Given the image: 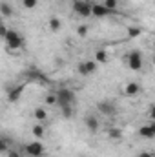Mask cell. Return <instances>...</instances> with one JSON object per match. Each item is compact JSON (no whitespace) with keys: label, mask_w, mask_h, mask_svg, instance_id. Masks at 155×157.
<instances>
[{"label":"cell","mask_w":155,"mask_h":157,"mask_svg":"<svg viewBox=\"0 0 155 157\" xmlns=\"http://www.w3.org/2000/svg\"><path fill=\"white\" fill-rule=\"evenodd\" d=\"M55 93H57V106H59L60 113L66 119L73 117V110H75V104H77L75 91L70 90V88H59Z\"/></svg>","instance_id":"6da1fadb"},{"label":"cell","mask_w":155,"mask_h":157,"mask_svg":"<svg viewBox=\"0 0 155 157\" xmlns=\"http://www.w3.org/2000/svg\"><path fill=\"white\" fill-rule=\"evenodd\" d=\"M93 4L95 2H89V0H73V11L82 18L93 17Z\"/></svg>","instance_id":"7a4b0ae2"},{"label":"cell","mask_w":155,"mask_h":157,"mask_svg":"<svg viewBox=\"0 0 155 157\" xmlns=\"http://www.w3.org/2000/svg\"><path fill=\"white\" fill-rule=\"evenodd\" d=\"M126 62H128V68H130L131 71H139V70L142 68V64H144L142 53H141V51H131V53L126 57Z\"/></svg>","instance_id":"3957f363"},{"label":"cell","mask_w":155,"mask_h":157,"mask_svg":"<svg viewBox=\"0 0 155 157\" xmlns=\"http://www.w3.org/2000/svg\"><path fill=\"white\" fill-rule=\"evenodd\" d=\"M26 154L29 157H44V154H46V146L40 143L39 139L37 141H31L28 146H26Z\"/></svg>","instance_id":"277c9868"},{"label":"cell","mask_w":155,"mask_h":157,"mask_svg":"<svg viewBox=\"0 0 155 157\" xmlns=\"http://www.w3.org/2000/svg\"><path fill=\"white\" fill-rule=\"evenodd\" d=\"M6 44H7L9 49H20V48L24 46V40H22V37H20V33L9 31L7 37H6Z\"/></svg>","instance_id":"5b68a950"},{"label":"cell","mask_w":155,"mask_h":157,"mask_svg":"<svg viewBox=\"0 0 155 157\" xmlns=\"http://www.w3.org/2000/svg\"><path fill=\"white\" fill-rule=\"evenodd\" d=\"M97 62L95 60H82L80 64H78V73L80 75H84V77H89V75H93L95 71H97Z\"/></svg>","instance_id":"8992f818"},{"label":"cell","mask_w":155,"mask_h":157,"mask_svg":"<svg viewBox=\"0 0 155 157\" xmlns=\"http://www.w3.org/2000/svg\"><path fill=\"white\" fill-rule=\"evenodd\" d=\"M97 110L102 115H108V117H112V115L117 113V106H115V102H112V101H100L97 104Z\"/></svg>","instance_id":"52a82bcc"},{"label":"cell","mask_w":155,"mask_h":157,"mask_svg":"<svg viewBox=\"0 0 155 157\" xmlns=\"http://www.w3.org/2000/svg\"><path fill=\"white\" fill-rule=\"evenodd\" d=\"M139 135L142 139H155V121L152 122H146L139 128Z\"/></svg>","instance_id":"ba28073f"},{"label":"cell","mask_w":155,"mask_h":157,"mask_svg":"<svg viewBox=\"0 0 155 157\" xmlns=\"http://www.w3.org/2000/svg\"><path fill=\"white\" fill-rule=\"evenodd\" d=\"M84 126L88 128V132L97 133L99 128H100V122H99V119L95 117V115H86V117H84Z\"/></svg>","instance_id":"9c48e42d"},{"label":"cell","mask_w":155,"mask_h":157,"mask_svg":"<svg viewBox=\"0 0 155 157\" xmlns=\"http://www.w3.org/2000/svg\"><path fill=\"white\" fill-rule=\"evenodd\" d=\"M110 13H113V11H110L104 4H93V17H95V18H104V17H108Z\"/></svg>","instance_id":"30bf717a"},{"label":"cell","mask_w":155,"mask_h":157,"mask_svg":"<svg viewBox=\"0 0 155 157\" xmlns=\"http://www.w3.org/2000/svg\"><path fill=\"white\" fill-rule=\"evenodd\" d=\"M141 93V86L137 82H128L126 88H124V95L126 97H137Z\"/></svg>","instance_id":"8fae6325"},{"label":"cell","mask_w":155,"mask_h":157,"mask_svg":"<svg viewBox=\"0 0 155 157\" xmlns=\"http://www.w3.org/2000/svg\"><path fill=\"white\" fill-rule=\"evenodd\" d=\"M33 117L37 119V122H46L47 121V110L44 108V106H37L35 108V112H33Z\"/></svg>","instance_id":"7c38bea8"},{"label":"cell","mask_w":155,"mask_h":157,"mask_svg":"<svg viewBox=\"0 0 155 157\" xmlns=\"http://www.w3.org/2000/svg\"><path fill=\"white\" fill-rule=\"evenodd\" d=\"M22 91H24V84H18L17 88H13V90L9 91V95H7V99H9L11 102H17V101L20 99V95H22Z\"/></svg>","instance_id":"4fadbf2b"},{"label":"cell","mask_w":155,"mask_h":157,"mask_svg":"<svg viewBox=\"0 0 155 157\" xmlns=\"http://www.w3.org/2000/svg\"><path fill=\"white\" fill-rule=\"evenodd\" d=\"M110 57H108V51L106 49H97L95 51V62L97 64H108Z\"/></svg>","instance_id":"5bb4252c"},{"label":"cell","mask_w":155,"mask_h":157,"mask_svg":"<svg viewBox=\"0 0 155 157\" xmlns=\"http://www.w3.org/2000/svg\"><path fill=\"white\" fill-rule=\"evenodd\" d=\"M31 133H33V137H37V139H42L44 135H46V130H44V124L42 122H37L33 128H31Z\"/></svg>","instance_id":"9a60e30c"},{"label":"cell","mask_w":155,"mask_h":157,"mask_svg":"<svg viewBox=\"0 0 155 157\" xmlns=\"http://www.w3.org/2000/svg\"><path fill=\"white\" fill-rule=\"evenodd\" d=\"M0 13H2L4 18H7V17L13 15V9H11V6H9L7 2H2V4H0Z\"/></svg>","instance_id":"2e32d148"},{"label":"cell","mask_w":155,"mask_h":157,"mask_svg":"<svg viewBox=\"0 0 155 157\" xmlns=\"http://www.w3.org/2000/svg\"><path fill=\"white\" fill-rule=\"evenodd\" d=\"M60 28H62V22L57 17H51L49 18V29L51 31H60Z\"/></svg>","instance_id":"e0dca14e"},{"label":"cell","mask_w":155,"mask_h":157,"mask_svg":"<svg viewBox=\"0 0 155 157\" xmlns=\"http://www.w3.org/2000/svg\"><path fill=\"white\" fill-rule=\"evenodd\" d=\"M108 135H110V139L119 141V139H122V130H119V128H112V130L108 132Z\"/></svg>","instance_id":"ac0fdd59"},{"label":"cell","mask_w":155,"mask_h":157,"mask_svg":"<svg viewBox=\"0 0 155 157\" xmlns=\"http://www.w3.org/2000/svg\"><path fill=\"white\" fill-rule=\"evenodd\" d=\"M102 4H104L110 11H115L117 7H119V0H104Z\"/></svg>","instance_id":"d6986e66"},{"label":"cell","mask_w":155,"mask_h":157,"mask_svg":"<svg viewBox=\"0 0 155 157\" xmlns=\"http://www.w3.org/2000/svg\"><path fill=\"white\" fill-rule=\"evenodd\" d=\"M141 33H142V29H141V28H131V26L128 28V35H130L131 39H135V37H139Z\"/></svg>","instance_id":"ffe728a7"},{"label":"cell","mask_w":155,"mask_h":157,"mask_svg":"<svg viewBox=\"0 0 155 157\" xmlns=\"http://www.w3.org/2000/svg\"><path fill=\"white\" fill-rule=\"evenodd\" d=\"M46 104H47V106L57 104V93H49V95L46 97Z\"/></svg>","instance_id":"44dd1931"},{"label":"cell","mask_w":155,"mask_h":157,"mask_svg":"<svg viewBox=\"0 0 155 157\" xmlns=\"http://www.w3.org/2000/svg\"><path fill=\"white\" fill-rule=\"evenodd\" d=\"M88 31H89V28H88L86 24H82V26H78L77 35H78V37H86V35H88Z\"/></svg>","instance_id":"7402d4cb"},{"label":"cell","mask_w":155,"mask_h":157,"mask_svg":"<svg viewBox=\"0 0 155 157\" xmlns=\"http://www.w3.org/2000/svg\"><path fill=\"white\" fill-rule=\"evenodd\" d=\"M22 6H24L26 9H33V7L37 6V0H22Z\"/></svg>","instance_id":"603a6c76"},{"label":"cell","mask_w":155,"mask_h":157,"mask_svg":"<svg viewBox=\"0 0 155 157\" xmlns=\"http://www.w3.org/2000/svg\"><path fill=\"white\" fill-rule=\"evenodd\" d=\"M0 152H4V154H7V152H9V148H7V141H6V139H2V141H0Z\"/></svg>","instance_id":"cb8c5ba5"},{"label":"cell","mask_w":155,"mask_h":157,"mask_svg":"<svg viewBox=\"0 0 155 157\" xmlns=\"http://www.w3.org/2000/svg\"><path fill=\"white\" fill-rule=\"evenodd\" d=\"M137 157H155L153 152H150V150H142V152H139V155Z\"/></svg>","instance_id":"d4e9b609"},{"label":"cell","mask_w":155,"mask_h":157,"mask_svg":"<svg viewBox=\"0 0 155 157\" xmlns=\"http://www.w3.org/2000/svg\"><path fill=\"white\" fill-rule=\"evenodd\" d=\"M7 33H9V29H7V26L6 24H2V28H0V37H7Z\"/></svg>","instance_id":"484cf974"},{"label":"cell","mask_w":155,"mask_h":157,"mask_svg":"<svg viewBox=\"0 0 155 157\" xmlns=\"http://www.w3.org/2000/svg\"><path fill=\"white\" fill-rule=\"evenodd\" d=\"M150 119H152V121H155V104H152V106H150Z\"/></svg>","instance_id":"4316f807"},{"label":"cell","mask_w":155,"mask_h":157,"mask_svg":"<svg viewBox=\"0 0 155 157\" xmlns=\"http://www.w3.org/2000/svg\"><path fill=\"white\" fill-rule=\"evenodd\" d=\"M7 157H20V154H18L17 150H9V152H7Z\"/></svg>","instance_id":"83f0119b"},{"label":"cell","mask_w":155,"mask_h":157,"mask_svg":"<svg viewBox=\"0 0 155 157\" xmlns=\"http://www.w3.org/2000/svg\"><path fill=\"white\" fill-rule=\"evenodd\" d=\"M152 62H153V66H155V55H153V59H152Z\"/></svg>","instance_id":"f1b7e54d"},{"label":"cell","mask_w":155,"mask_h":157,"mask_svg":"<svg viewBox=\"0 0 155 157\" xmlns=\"http://www.w3.org/2000/svg\"><path fill=\"white\" fill-rule=\"evenodd\" d=\"M152 46H153V51H155V40H153V44H152Z\"/></svg>","instance_id":"f546056e"}]
</instances>
